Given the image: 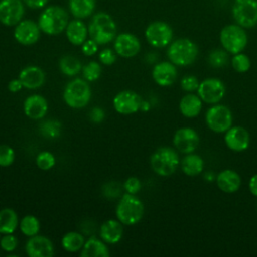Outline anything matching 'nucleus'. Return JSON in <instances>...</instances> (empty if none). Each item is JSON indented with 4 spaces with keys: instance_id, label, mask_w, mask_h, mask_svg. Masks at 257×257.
Listing matches in <instances>:
<instances>
[{
    "instance_id": "nucleus-16",
    "label": "nucleus",
    "mask_w": 257,
    "mask_h": 257,
    "mask_svg": "<svg viewBox=\"0 0 257 257\" xmlns=\"http://www.w3.org/2000/svg\"><path fill=\"white\" fill-rule=\"evenodd\" d=\"M113 47L117 55L124 58H131L140 52L141 42L135 34L124 32L116 35Z\"/></svg>"
},
{
    "instance_id": "nucleus-38",
    "label": "nucleus",
    "mask_w": 257,
    "mask_h": 257,
    "mask_svg": "<svg viewBox=\"0 0 257 257\" xmlns=\"http://www.w3.org/2000/svg\"><path fill=\"white\" fill-rule=\"evenodd\" d=\"M15 160L14 150L8 145H0V167H9Z\"/></svg>"
},
{
    "instance_id": "nucleus-6",
    "label": "nucleus",
    "mask_w": 257,
    "mask_h": 257,
    "mask_svg": "<svg viewBox=\"0 0 257 257\" xmlns=\"http://www.w3.org/2000/svg\"><path fill=\"white\" fill-rule=\"evenodd\" d=\"M91 98V89L86 80L75 78L69 81L63 90V100L71 108L86 106Z\"/></svg>"
},
{
    "instance_id": "nucleus-45",
    "label": "nucleus",
    "mask_w": 257,
    "mask_h": 257,
    "mask_svg": "<svg viewBox=\"0 0 257 257\" xmlns=\"http://www.w3.org/2000/svg\"><path fill=\"white\" fill-rule=\"evenodd\" d=\"M88 117H89L90 121H92L93 123H100L103 121V119L105 117V112L101 107L95 106L90 109V111L88 113Z\"/></svg>"
},
{
    "instance_id": "nucleus-47",
    "label": "nucleus",
    "mask_w": 257,
    "mask_h": 257,
    "mask_svg": "<svg viewBox=\"0 0 257 257\" xmlns=\"http://www.w3.org/2000/svg\"><path fill=\"white\" fill-rule=\"evenodd\" d=\"M23 88V85L21 83V81L19 80V78H14V79H11L9 82H8V90L10 92H18L20 91L21 89Z\"/></svg>"
},
{
    "instance_id": "nucleus-4",
    "label": "nucleus",
    "mask_w": 257,
    "mask_h": 257,
    "mask_svg": "<svg viewBox=\"0 0 257 257\" xmlns=\"http://www.w3.org/2000/svg\"><path fill=\"white\" fill-rule=\"evenodd\" d=\"M145 213L144 203L134 194L125 193L121 196L115 208V215L119 222L126 226L139 223Z\"/></svg>"
},
{
    "instance_id": "nucleus-19",
    "label": "nucleus",
    "mask_w": 257,
    "mask_h": 257,
    "mask_svg": "<svg viewBox=\"0 0 257 257\" xmlns=\"http://www.w3.org/2000/svg\"><path fill=\"white\" fill-rule=\"evenodd\" d=\"M152 77L158 85L170 86L177 80V67L170 60L159 62L153 68Z\"/></svg>"
},
{
    "instance_id": "nucleus-22",
    "label": "nucleus",
    "mask_w": 257,
    "mask_h": 257,
    "mask_svg": "<svg viewBox=\"0 0 257 257\" xmlns=\"http://www.w3.org/2000/svg\"><path fill=\"white\" fill-rule=\"evenodd\" d=\"M99 236L106 244H116L123 236V224L114 219L106 220L99 228Z\"/></svg>"
},
{
    "instance_id": "nucleus-25",
    "label": "nucleus",
    "mask_w": 257,
    "mask_h": 257,
    "mask_svg": "<svg viewBox=\"0 0 257 257\" xmlns=\"http://www.w3.org/2000/svg\"><path fill=\"white\" fill-rule=\"evenodd\" d=\"M203 101L194 93H188L184 95L179 103V109L185 117H196L202 110Z\"/></svg>"
},
{
    "instance_id": "nucleus-21",
    "label": "nucleus",
    "mask_w": 257,
    "mask_h": 257,
    "mask_svg": "<svg viewBox=\"0 0 257 257\" xmlns=\"http://www.w3.org/2000/svg\"><path fill=\"white\" fill-rule=\"evenodd\" d=\"M18 78L23 87L27 89H37L44 84L45 73L40 67L29 65L21 69L18 74Z\"/></svg>"
},
{
    "instance_id": "nucleus-7",
    "label": "nucleus",
    "mask_w": 257,
    "mask_h": 257,
    "mask_svg": "<svg viewBox=\"0 0 257 257\" xmlns=\"http://www.w3.org/2000/svg\"><path fill=\"white\" fill-rule=\"evenodd\" d=\"M222 47L231 54L242 52L248 44V35L243 27L238 24H228L220 31Z\"/></svg>"
},
{
    "instance_id": "nucleus-11",
    "label": "nucleus",
    "mask_w": 257,
    "mask_h": 257,
    "mask_svg": "<svg viewBox=\"0 0 257 257\" xmlns=\"http://www.w3.org/2000/svg\"><path fill=\"white\" fill-rule=\"evenodd\" d=\"M199 97L208 104L219 103L226 94L224 82L216 77H209L200 82L197 89Z\"/></svg>"
},
{
    "instance_id": "nucleus-20",
    "label": "nucleus",
    "mask_w": 257,
    "mask_h": 257,
    "mask_svg": "<svg viewBox=\"0 0 257 257\" xmlns=\"http://www.w3.org/2000/svg\"><path fill=\"white\" fill-rule=\"evenodd\" d=\"M25 115L31 119L43 118L48 110V102L46 98L40 94H32L25 98L23 103Z\"/></svg>"
},
{
    "instance_id": "nucleus-40",
    "label": "nucleus",
    "mask_w": 257,
    "mask_h": 257,
    "mask_svg": "<svg viewBox=\"0 0 257 257\" xmlns=\"http://www.w3.org/2000/svg\"><path fill=\"white\" fill-rule=\"evenodd\" d=\"M180 84L183 90L188 92H193L198 89L200 81L195 75H186L182 78Z\"/></svg>"
},
{
    "instance_id": "nucleus-37",
    "label": "nucleus",
    "mask_w": 257,
    "mask_h": 257,
    "mask_svg": "<svg viewBox=\"0 0 257 257\" xmlns=\"http://www.w3.org/2000/svg\"><path fill=\"white\" fill-rule=\"evenodd\" d=\"M35 163L40 170L49 171L55 165V157L48 151H42L36 156Z\"/></svg>"
},
{
    "instance_id": "nucleus-28",
    "label": "nucleus",
    "mask_w": 257,
    "mask_h": 257,
    "mask_svg": "<svg viewBox=\"0 0 257 257\" xmlns=\"http://www.w3.org/2000/svg\"><path fill=\"white\" fill-rule=\"evenodd\" d=\"M95 0H69L68 7L71 14L77 19L89 17L95 9Z\"/></svg>"
},
{
    "instance_id": "nucleus-42",
    "label": "nucleus",
    "mask_w": 257,
    "mask_h": 257,
    "mask_svg": "<svg viewBox=\"0 0 257 257\" xmlns=\"http://www.w3.org/2000/svg\"><path fill=\"white\" fill-rule=\"evenodd\" d=\"M121 193V189L118 183L116 182H109L104 184V186L102 187V194L109 199H113L116 198L120 195Z\"/></svg>"
},
{
    "instance_id": "nucleus-2",
    "label": "nucleus",
    "mask_w": 257,
    "mask_h": 257,
    "mask_svg": "<svg viewBox=\"0 0 257 257\" xmlns=\"http://www.w3.org/2000/svg\"><path fill=\"white\" fill-rule=\"evenodd\" d=\"M68 13L60 6L46 7L38 17V26L47 35H57L65 30L68 24Z\"/></svg>"
},
{
    "instance_id": "nucleus-33",
    "label": "nucleus",
    "mask_w": 257,
    "mask_h": 257,
    "mask_svg": "<svg viewBox=\"0 0 257 257\" xmlns=\"http://www.w3.org/2000/svg\"><path fill=\"white\" fill-rule=\"evenodd\" d=\"M19 228L23 235L27 237H32L38 234L40 230V222L35 216L26 215L20 220Z\"/></svg>"
},
{
    "instance_id": "nucleus-26",
    "label": "nucleus",
    "mask_w": 257,
    "mask_h": 257,
    "mask_svg": "<svg viewBox=\"0 0 257 257\" xmlns=\"http://www.w3.org/2000/svg\"><path fill=\"white\" fill-rule=\"evenodd\" d=\"M80 251L82 257H106L109 255L106 243L95 237H91L85 241Z\"/></svg>"
},
{
    "instance_id": "nucleus-1",
    "label": "nucleus",
    "mask_w": 257,
    "mask_h": 257,
    "mask_svg": "<svg viewBox=\"0 0 257 257\" xmlns=\"http://www.w3.org/2000/svg\"><path fill=\"white\" fill-rule=\"evenodd\" d=\"M116 23L105 12H97L92 15L88 24V35L98 45H104L116 37Z\"/></svg>"
},
{
    "instance_id": "nucleus-39",
    "label": "nucleus",
    "mask_w": 257,
    "mask_h": 257,
    "mask_svg": "<svg viewBox=\"0 0 257 257\" xmlns=\"http://www.w3.org/2000/svg\"><path fill=\"white\" fill-rule=\"evenodd\" d=\"M18 246V240L13 234H4L0 239V247L5 252H12Z\"/></svg>"
},
{
    "instance_id": "nucleus-10",
    "label": "nucleus",
    "mask_w": 257,
    "mask_h": 257,
    "mask_svg": "<svg viewBox=\"0 0 257 257\" xmlns=\"http://www.w3.org/2000/svg\"><path fill=\"white\" fill-rule=\"evenodd\" d=\"M173 29L171 25L162 20L151 22L146 30L145 37L148 43L156 48H163L168 46L173 40Z\"/></svg>"
},
{
    "instance_id": "nucleus-23",
    "label": "nucleus",
    "mask_w": 257,
    "mask_h": 257,
    "mask_svg": "<svg viewBox=\"0 0 257 257\" xmlns=\"http://www.w3.org/2000/svg\"><path fill=\"white\" fill-rule=\"evenodd\" d=\"M216 182L218 188L222 192L227 194H233L240 189L242 180L240 175L234 170L225 169L217 175Z\"/></svg>"
},
{
    "instance_id": "nucleus-13",
    "label": "nucleus",
    "mask_w": 257,
    "mask_h": 257,
    "mask_svg": "<svg viewBox=\"0 0 257 257\" xmlns=\"http://www.w3.org/2000/svg\"><path fill=\"white\" fill-rule=\"evenodd\" d=\"M143 99L135 91L122 90L119 91L112 100L113 108L119 114H133L141 109Z\"/></svg>"
},
{
    "instance_id": "nucleus-44",
    "label": "nucleus",
    "mask_w": 257,
    "mask_h": 257,
    "mask_svg": "<svg viewBox=\"0 0 257 257\" xmlns=\"http://www.w3.org/2000/svg\"><path fill=\"white\" fill-rule=\"evenodd\" d=\"M98 44L93 39H86L81 44V51L86 56H91L97 52Z\"/></svg>"
},
{
    "instance_id": "nucleus-46",
    "label": "nucleus",
    "mask_w": 257,
    "mask_h": 257,
    "mask_svg": "<svg viewBox=\"0 0 257 257\" xmlns=\"http://www.w3.org/2000/svg\"><path fill=\"white\" fill-rule=\"evenodd\" d=\"M31 9H40L46 6L49 0H22Z\"/></svg>"
},
{
    "instance_id": "nucleus-30",
    "label": "nucleus",
    "mask_w": 257,
    "mask_h": 257,
    "mask_svg": "<svg viewBox=\"0 0 257 257\" xmlns=\"http://www.w3.org/2000/svg\"><path fill=\"white\" fill-rule=\"evenodd\" d=\"M84 243H85L84 236L81 233H78L75 231H70L65 233L61 239L62 248L65 251L70 253H74L81 250Z\"/></svg>"
},
{
    "instance_id": "nucleus-27",
    "label": "nucleus",
    "mask_w": 257,
    "mask_h": 257,
    "mask_svg": "<svg viewBox=\"0 0 257 257\" xmlns=\"http://www.w3.org/2000/svg\"><path fill=\"white\" fill-rule=\"evenodd\" d=\"M182 172L189 176L195 177L202 173L204 169V161L201 156L196 154H186V156L180 162Z\"/></svg>"
},
{
    "instance_id": "nucleus-34",
    "label": "nucleus",
    "mask_w": 257,
    "mask_h": 257,
    "mask_svg": "<svg viewBox=\"0 0 257 257\" xmlns=\"http://www.w3.org/2000/svg\"><path fill=\"white\" fill-rule=\"evenodd\" d=\"M229 55L225 49H213L208 55V62L214 68H221L228 64Z\"/></svg>"
},
{
    "instance_id": "nucleus-8",
    "label": "nucleus",
    "mask_w": 257,
    "mask_h": 257,
    "mask_svg": "<svg viewBox=\"0 0 257 257\" xmlns=\"http://www.w3.org/2000/svg\"><path fill=\"white\" fill-rule=\"evenodd\" d=\"M205 120L212 132L222 134L232 126L233 114L228 106L216 103L206 111Z\"/></svg>"
},
{
    "instance_id": "nucleus-18",
    "label": "nucleus",
    "mask_w": 257,
    "mask_h": 257,
    "mask_svg": "<svg viewBox=\"0 0 257 257\" xmlns=\"http://www.w3.org/2000/svg\"><path fill=\"white\" fill-rule=\"evenodd\" d=\"M25 252L29 257H51L54 254V246L49 238L37 234L29 237Z\"/></svg>"
},
{
    "instance_id": "nucleus-9",
    "label": "nucleus",
    "mask_w": 257,
    "mask_h": 257,
    "mask_svg": "<svg viewBox=\"0 0 257 257\" xmlns=\"http://www.w3.org/2000/svg\"><path fill=\"white\" fill-rule=\"evenodd\" d=\"M232 16L236 24L243 28H253L257 25V0H235L232 6Z\"/></svg>"
},
{
    "instance_id": "nucleus-12",
    "label": "nucleus",
    "mask_w": 257,
    "mask_h": 257,
    "mask_svg": "<svg viewBox=\"0 0 257 257\" xmlns=\"http://www.w3.org/2000/svg\"><path fill=\"white\" fill-rule=\"evenodd\" d=\"M173 144L178 152L185 155L191 154L197 150L200 144V137L193 127L183 126L175 132Z\"/></svg>"
},
{
    "instance_id": "nucleus-36",
    "label": "nucleus",
    "mask_w": 257,
    "mask_h": 257,
    "mask_svg": "<svg viewBox=\"0 0 257 257\" xmlns=\"http://www.w3.org/2000/svg\"><path fill=\"white\" fill-rule=\"evenodd\" d=\"M82 75L86 81H95L100 77L101 66L96 61H89L82 67Z\"/></svg>"
},
{
    "instance_id": "nucleus-29",
    "label": "nucleus",
    "mask_w": 257,
    "mask_h": 257,
    "mask_svg": "<svg viewBox=\"0 0 257 257\" xmlns=\"http://www.w3.org/2000/svg\"><path fill=\"white\" fill-rule=\"evenodd\" d=\"M19 226L17 213L11 208L0 210V232L1 234H13Z\"/></svg>"
},
{
    "instance_id": "nucleus-31",
    "label": "nucleus",
    "mask_w": 257,
    "mask_h": 257,
    "mask_svg": "<svg viewBox=\"0 0 257 257\" xmlns=\"http://www.w3.org/2000/svg\"><path fill=\"white\" fill-rule=\"evenodd\" d=\"M60 71L67 76H73L80 72L82 69L81 62L73 55H63L58 62Z\"/></svg>"
},
{
    "instance_id": "nucleus-3",
    "label": "nucleus",
    "mask_w": 257,
    "mask_h": 257,
    "mask_svg": "<svg viewBox=\"0 0 257 257\" xmlns=\"http://www.w3.org/2000/svg\"><path fill=\"white\" fill-rule=\"evenodd\" d=\"M199 54L198 45L190 38H178L169 44L167 56L176 66H189Z\"/></svg>"
},
{
    "instance_id": "nucleus-48",
    "label": "nucleus",
    "mask_w": 257,
    "mask_h": 257,
    "mask_svg": "<svg viewBox=\"0 0 257 257\" xmlns=\"http://www.w3.org/2000/svg\"><path fill=\"white\" fill-rule=\"evenodd\" d=\"M248 188H249L250 193H251L253 196L257 197V174L253 175V176L250 178Z\"/></svg>"
},
{
    "instance_id": "nucleus-49",
    "label": "nucleus",
    "mask_w": 257,
    "mask_h": 257,
    "mask_svg": "<svg viewBox=\"0 0 257 257\" xmlns=\"http://www.w3.org/2000/svg\"><path fill=\"white\" fill-rule=\"evenodd\" d=\"M150 108V105H149V103L147 102V101H145V100H143V102H142V105H141V110H148Z\"/></svg>"
},
{
    "instance_id": "nucleus-24",
    "label": "nucleus",
    "mask_w": 257,
    "mask_h": 257,
    "mask_svg": "<svg viewBox=\"0 0 257 257\" xmlns=\"http://www.w3.org/2000/svg\"><path fill=\"white\" fill-rule=\"evenodd\" d=\"M65 33L68 41L73 45H81L87 38L88 27L81 19L75 18L68 22Z\"/></svg>"
},
{
    "instance_id": "nucleus-41",
    "label": "nucleus",
    "mask_w": 257,
    "mask_h": 257,
    "mask_svg": "<svg viewBox=\"0 0 257 257\" xmlns=\"http://www.w3.org/2000/svg\"><path fill=\"white\" fill-rule=\"evenodd\" d=\"M122 187L126 193L136 195L137 193L140 192L142 188V183H141V180L137 177H128L124 181Z\"/></svg>"
},
{
    "instance_id": "nucleus-43",
    "label": "nucleus",
    "mask_w": 257,
    "mask_h": 257,
    "mask_svg": "<svg viewBox=\"0 0 257 257\" xmlns=\"http://www.w3.org/2000/svg\"><path fill=\"white\" fill-rule=\"evenodd\" d=\"M98 59L101 64L112 65L116 61V54L110 48H104L99 52Z\"/></svg>"
},
{
    "instance_id": "nucleus-32",
    "label": "nucleus",
    "mask_w": 257,
    "mask_h": 257,
    "mask_svg": "<svg viewBox=\"0 0 257 257\" xmlns=\"http://www.w3.org/2000/svg\"><path fill=\"white\" fill-rule=\"evenodd\" d=\"M38 130L43 138L54 140L61 135V123L56 119H46L40 122Z\"/></svg>"
},
{
    "instance_id": "nucleus-15",
    "label": "nucleus",
    "mask_w": 257,
    "mask_h": 257,
    "mask_svg": "<svg viewBox=\"0 0 257 257\" xmlns=\"http://www.w3.org/2000/svg\"><path fill=\"white\" fill-rule=\"evenodd\" d=\"M40 32L41 30L38 26V23L34 22L33 20L26 19L21 20L17 25H15L13 35L18 43L28 46L38 41Z\"/></svg>"
},
{
    "instance_id": "nucleus-50",
    "label": "nucleus",
    "mask_w": 257,
    "mask_h": 257,
    "mask_svg": "<svg viewBox=\"0 0 257 257\" xmlns=\"http://www.w3.org/2000/svg\"><path fill=\"white\" fill-rule=\"evenodd\" d=\"M0 239H1V232H0Z\"/></svg>"
},
{
    "instance_id": "nucleus-5",
    "label": "nucleus",
    "mask_w": 257,
    "mask_h": 257,
    "mask_svg": "<svg viewBox=\"0 0 257 257\" xmlns=\"http://www.w3.org/2000/svg\"><path fill=\"white\" fill-rule=\"evenodd\" d=\"M180 157L177 151L171 147H161L157 149L150 158L152 170L161 177L173 175L180 166Z\"/></svg>"
},
{
    "instance_id": "nucleus-35",
    "label": "nucleus",
    "mask_w": 257,
    "mask_h": 257,
    "mask_svg": "<svg viewBox=\"0 0 257 257\" xmlns=\"http://www.w3.org/2000/svg\"><path fill=\"white\" fill-rule=\"evenodd\" d=\"M231 65L237 72L243 73L250 69L251 67V60L249 56L243 52H239L236 54H233V57L231 59Z\"/></svg>"
},
{
    "instance_id": "nucleus-14",
    "label": "nucleus",
    "mask_w": 257,
    "mask_h": 257,
    "mask_svg": "<svg viewBox=\"0 0 257 257\" xmlns=\"http://www.w3.org/2000/svg\"><path fill=\"white\" fill-rule=\"evenodd\" d=\"M25 9L21 0H0V22L5 26L17 25Z\"/></svg>"
},
{
    "instance_id": "nucleus-17",
    "label": "nucleus",
    "mask_w": 257,
    "mask_h": 257,
    "mask_svg": "<svg viewBox=\"0 0 257 257\" xmlns=\"http://www.w3.org/2000/svg\"><path fill=\"white\" fill-rule=\"evenodd\" d=\"M224 141L231 151L237 153L243 152L247 150L250 145V134L245 127L234 125L225 132Z\"/></svg>"
}]
</instances>
